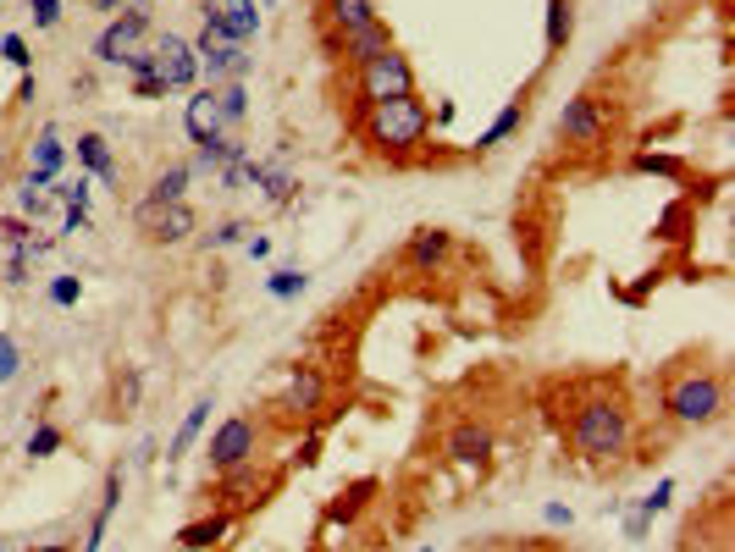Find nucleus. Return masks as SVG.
<instances>
[{
	"mask_svg": "<svg viewBox=\"0 0 735 552\" xmlns=\"http://www.w3.org/2000/svg\"><path fill=\"white\" fill-rule=\"evenodd\" d=\"M432 133V106L410 89V95H393L371 111H359V139L371 144V155L382 161H410Z\"/></svg>",
	"mask_w": 735,
	"mask_h": 552,
	"instance_id": "obj_1",
	"label": "nucleus"
},
{
	"mask_svg": "<svg viewBox=\"0 0 735 552\" xmlns=\"http://www.w3.org/2000/svg\"><path fill=\"white\" fill-rule=\"evenodd\" d=\"M630 436H636L630 409L614 403V398H586L575 409V420H570V447L586 464H619L630 453Z\"/></svg>",
	"mask_w": 735,
	"mask_h": 552,
	"instance_id": "obj_2",
	"label": "nucleus"
},
{
	"mask_svg": "<svg viewBox=\"0 0 735 552\" xmlns=\"http://www.w3.org/2000/svg\"><path fill=\"white\" fill-rule=\"evenodd\" d=\"M663 414H669L674 425H713V420L724 414V376H713V370H691V376L669 381V392H663Z\"/></svg>",
	"mask_w": 735,
	"mask_h": 552,
	"instance_id": "obj_3",
	"label": "nucleus"
},
{
	"mask_svg": "<svg viewBox=\"0 0 735 552\" xmlns=\"http://www.w3.org/2000/svg\"><path fill=\"white\" fill-rule=\"evenodd\" d=\"M410 89H415V67H410V56L399 45L371 56L365 67H354V106L359 111H371V106H382L393 95H410Z\"/></svg>",
	"mask_w": 735,
	"mask_h": 552,
	"instance_id": "obj_4",
	"label": "nucleus"
},
{
	"mask_svg": "<svg viewBox=\"0 0 735 552\" xmlns=\"http://www.w3.org/2000/svg\"><path fill=\"white\" fill-rule=\"evenodd\" d=\"M260 453V425L249 414H227L216 431H210V447H205V464L210 475H233V469H249Z\"/></svg>",
	"mask_w": 735,
	"mask_h": 552,
	"instance_id": "obj_5",
	"label": "nucleus"
},
{
	"mask_svg": "<svg viewBox=\"0 0 735 552\" xmlns=\"http://www.w3.org/2000/svg\"><path fill=\"white\" fill-rule=\"evenodd\" d=\"M150 73L161 78L166 95H188L199 84V51H194V40H183V34L150 40Z\"/></svg>",
	"mask_w": 735,
	"mask_h": 552,
	"instance_id": "obj_6",
	"label": "nucleus"
},
{
	"mask_svg": "<svg viewBox=\"0 0 735 552\" xmlns=\"http://www.w3.org/2000/svg\"><path fill=\"white\" fill-rule=\"evenodd\" d=\"M133 227H139L150 243L177 249V243H188V238L199 232V216H194L188 199H177V205H150V199H139V205H133Z\"/></svg>",
	"mask_w": 735,
	"mask_h": 552,
	"instance_id": "obj_7",
	"label": "nucleus"
},
{
	"mask_svg": "<svg viewBox=\"0 0 735 552\" xmlns=\"http://www.w3.org/2000/svg\"><path fill=\"white\" fill-rule=\"evenodd\" d=\"M144 40H150V12H117L95 40V62L100 67H128V56L144 51Z\"/></svg>",
	"mask_w": 735,
	"mask_h": 552,
	"instance_id": "obj_8",
	"label": "nucleus"
},
{
	"mask_svg": "<svg viewBox=\"0 0 735 552\" xmlns=\"http://www.w3.org/2000/svg\"><path fill=\"white\" fill-rule=\"evenodd\" d=\"M603 133H608V106H603L597 95H575V100L559 111V122H553V139H559V144H575V150L603 144Z\"/></svg>",
	"mask_w": 735,
	"mask_h": 552,
	"instance_id": "obj_9",
	"label": "nucleus"
},
{
	"mask_svg": "<svg viewBox=\"0 0 735 552\" xmlns=\"http://www.w3.org/2000/svg\"><path fill=\"white\" fill-rule=\"evenodd\" d=\"M321 403H326V376H321L315 365H293V370H288V387L271 398V409H277L282 420H315Z\"/></svg>",
	"mask_w": 735,
	"mask_h": 552,
	"instance_id": "obj_10",
	"label": "nucleus"
},
{
	"mask_svg": "<svg viewBox=\"0 0 735 552\" xmlns=\"http://www.w3.org/2000/svg\"><path fill=\"white\" fill-rule=\"evenodd\" d=\"M443 453H448L460 469L482 475V469L493 464V453H498V436H493V425H482V420H454L448 436H443Z\"/></svg>",
	"mask_w": 735,
	"mask_h": 552,
	"instance_id": "obj_11",
	"label": "nucleus"
},
{
	"mask_svg": "<svg viewBox=\"0 0 735 552\" xmlns=\"http://www.w3.org/2000/svg\"><path fill=\"white\" fill-rule=\"evenodd\" d=\"M199 23H216L233 45H249L260 34V7H255V0H205Z\"/></svg>",
	"mask_w": 735,
	"mask_h": 552,
	"instance_id": "obj_12",
	"label": "nucleus"
},
{
	"mask_svg": "<svg viewBox=\"0 0 735 552\" xmlns=\"http://www.w3.org/2000/svg\"><path fill=\"white\" fill-rule=\"evenodd\" d=\"M326 51H337L348 67H365L371 56L393 51V34H388V23L377 18V23H365V29H354V34H326Z\"/></svg>",
	"mask_w": 735,
	"mask_h": 552,
	"instance_id": "obj_13",
	"label": "nucleus"
},
{
	"mask_svg": "<svg viewBox=\"0 0 735 552\" xmlns=\"http://www.w3.org/2000/svg\"><path fill=\"white\" fill-rule=\"evenodd\" d=\"M183 128H188V139H194V144H205V139H221V133H227V122H221V95H216L210 84L188 89Z\"/></svg>",
	"mask_w": 735,
	"mask_h": 552,
	"instance_id": "obj_14",
	"label": "nucleus"
},
{
	"mask_svg": "<svg viewBox=\"0 0 735 552\" xmlns=\"http://www.w3.org/2000/svg\"><path fill=\"white\" fill-rule=\"evenodd\" d=\"M67 155H73V150H67L62 128H40V139L29 144V172H23V177H34V183L51 188V183L67 172Z\"/></svg>",
	"mask_w": 735,
	"mask_h": 552,
	"instance_id": "obj_15",
	"label": "nucleus"
},
{
	"mask_svg": "<svg viewBox=\"0 0 735 552\" xmlns=\"http://www.w3.org/2000/svg\"><path fill=\"white\" fill-rule=\"evenodd\" d=\"M249 67H255L249 45H216V51L199 56V78H205L210 89H221V84H244Z\"/></svg>",
	"mask_w": 735,
	"mask_h": 552,
	"instance_id": "obj_16",
	"label": "nucleus"
},
{
	"mask_svg": "<svg viewBox=\"0 0 735 552\" xmlns=\"http://www.w3.org/2000/svg\"><path fill=\"white\" fill-rule=\"evenodd\" d=\"M448 255H454V232L448 227H415L410 243H404V266L410 271H437V266H448Z\"/></svg>",
	"mask_w": 735,
	"mask_h": 552,
	"instance_id": "obj_17",
	"label": "nucleus"
},
{
	"mask_svg": "<svg viewBox=\"0 0 735 552\" xmlns=\"http://www.w3.org/2000/svg\"><path fill=\"white\" fill-rule=\"evenodd\" d=\"M122 486H128V469L111 464V469H106V486H100V508H95L89 535H84L78 552H100V546H106V530H111V519H117V508H122Z\"/></svg>",
	"mask_w": 735,
	"mask_h": 552,
	"instance_id": "obj_18",
	"label": "nucleus"
},
{
	"mask_svg": "<svg viewBox=\"0 0 735 552\" xmlns=\"http://www.w3.org/2000/svg\"><path fill=\"white\" fill-rule=\"evenodd\" d=\"M669 502H674V480L663 475L647 497H636V508L625 513V541H647V530H652V519L658 513H669Z\"/></svg>",
	"mask_w": 735,
	"mask_h": 552,
	"instance_id": "obj_19",
	"label": "nucleus"
},
{
	"mask_svg": "<svg viewBox=\"0 0 735 552\" xmlns=\"http://www.w3.org/2000/svg\"><path fill=\"white\" fill-rule=\"evenodd\" d=\"M78 155V172L95 177V183H117V155L106 144V133H78V144H67Z\"/></svg>",
	"mask_w": 735,
	"mask_h": 552,
	"instance_id": "obj_20",
	"label": "nucleus"
},
{
	"mask_svg": "<svg viewBox=\"0 0 735 552\" xmlns=\"http://www.w3.org/2000/svg\"><path fill=\"white\" fill-rule=\"evenodd\" d=\"M238 155H249V144L238 139V133H221V139H205V144H194V161H188V172L194 177H216L227 161H238Z\"/></svg>",
	"mask_w": 735,
	"mask_h": 552,
	"instance_id": "obj_21",
	"label": "nucleus"
},
{
	"mask_svg": "<svg viewBox=\"0 0 735 552\" xmlns=\"http://www.w3.org/2000/svg\"><path fill=\"white\" fill-rule=\"evenodd\" d=\"M210 409H216V398H210V392L188 403L183 425H177V431H172V442H166V464H177L183 453H194V442H199V436H205V425H210Z\"/></svg>",
	"mask_w": 735,
	"mask_h": 552,
	"instance_id": "obj_22",
	"label": "nucleus"
},
{
	"mask_svg": "<svg viewBox=\"0 0 735 552\" xmlns=\"http://www.w3.org/2000/svg\"><path fill=\"white\" fill-rule=\"evenodd\" d=\"M321 12H326V34H354L382 18L377 0H321Z\"/></svg>",
	"mask_w": 735,
	"mask_h": 552,
	"instance_id": "obj_23",
	"label": "nucleus"
},
{
	"mask_svg": "<svg viewBox=\"0 0 735 552\" xmlns=\"http://www.w3.org/2000/svg\"><path fill=\"white\" fill-rule=\"evenodd\" d=\"M260 194H266V205H288L299 194V172L288 166V150H277L271 161H260Z\"/></svg>",
	"mask_w": 735,
	"mask_h": 552,
	"instance_id": "obj_24",
	"label": "nucleus"
},
{
	"mask_svg": "<svg viewBox=\"0 0 735 552\" xmlns=\"http://www.w3.org/2000/svg\"><path fill=\"white\" fill-rule=\"evenodd\" d=\"M520 128H526V95H515V100H509V106L487 122V133L476 139V155H493V150H498V144H509Z\"/></svg>",
	"mask_w": 735,
	"mask_h": 552,
	"instance_id": "obj_25",
	"label": "nucleus"
},
{
	"mask_svg": "<svg viewBox=\"0 0 735 552\" xmlns=\"http://www.w3.org/2000/svg\"><path fill=\"white\" fill-rule=\"evenodd\" d=\"M227 530H233V513H227V508H216V513H205V519L183 524V530H177V546H183V552H210Z\"/></svg>",
	"mask_w": 735,
	"mask_h": 552,
	"instance_id": "obj_26",
	"label": "nucleus"
},
{
	"mask_svg": "<svg viewBox=\"0 0 735 552\" xmlns=\"http://www.w3.org/2000/svg\"><path fill=\"white\" fill-rule=\"evenodd\" d=\"M188 183H194V172H188V161H172V166H161L155 172V183H150V205H177L183 194H188Z\"/></svg>",
	"mask_w": 735,
	"mask_h": 552,
	"instance_id": "obj_27",
	"label": "nucleus"
},
{
	"mask_svg": "<svg viewBox=\"0 0 735 552\" xmlns=\"http://www.w3.org/2000/svg\"><path fill=\"white\" fill-rule=\"evenodd\" d=\"M542 40H548L553 56L570 51V40H575V0H548V29H542Z\"/></svg>",
	"mask_w": 735,
	"mask_h": 552,
	"instance_id": "obj_28",
	"label": "nucleus"
},
{
	"mask_svg": "<svg viewBox=\"0 0 735 552\" xmlns=\"http://www.w3.org/2000/svg\"><path fill=\"white\" fill-rule=\"evenodd\" d=\"M216 183H221V194H255L260 188V161L255 155H238V161H227L216 172Z\"/></svg>",
	"mask_w": 735,
	"mask_h": 552,
	"instance_id": "obj_29",
	"label": "nucleus"
},
{
	"mask_svg": "<svg viewBox=\"0 0 735 552\" xmlns=\"http://www.w3.org/2000/svg\"><path fill=\"white\" fill-rule=\"evenodd\" d=\"M62 447H67V431L51 425V420H40V425L29 431V442H23V458H29V464H45V458H56Z\"/></svg>",
	"mask_w": 735,
	"mask_h": 552,
	"instance_id": "obj_30",
	"label": "nucleus"
},
{
	"mask_svg": "<svg viewBox=\"0 0 735 552\" xmlns=\"http://www.w3.org/2000/svg\"><path fill=\"white\" fill-rule=\"evenodd\" d=\"M51 199H56L62 210H89V199H95V177H84V172L67 177V172H62V177L51 183Z\"/></svg>",
	"mask_w": 735,
	"mask_h": 552,
	"instance_id": "obj_31",
	"label": "nucleus"
},
{
	"mask_svg": "<svg viewBox=\"0 0 735 552\" xmlns=\"http://www.w3.org/2000/svg\"><path fill=\"white\" fill-rule=\"evenodd\" d=\"M249 232H255L249 221H238V216H227V221H216L210 232H199V249H205V255H221V249H233V243H244Z\"/></svg>",
	"mask_w": 735,
	"mask_h": 552,
	"instance_id": "obj_32",
	"label": "nucleus"
},
{
	"mask_svg": "<svg viewBox=\"0 0 735 552\" xmlns=\"http://www.w3.org/2000/svg\"><path fill=\"white\" fill-rule=\"evenodd\" d=\"M266 293L282 299V304H288V299H304V293H310V271H299V266H277V271L266 277Z\"/></svg>",
	"mask_w": 735,
	"mask_h": 552,
	"instance_id": "obj_33",
	"label": "nucleus"
},
{
	"mask_svg": "<svg viewBox=\"0 0 735 552\" xmlns=\"http://www.w3.org/2000/svg\"><path fill=\"white\" fill-rule=\"evenodd\" d=\"M216 95H221V122H227V133H238L244 117H249V89H244V84H221Z\"/></svg>",
	"mask_w": 735,
	"mask_h": 552,
	"instance_id": "obj_34",
	"label": "nucleus"
},
{
	"mask_svg": "<svg viewBox=\"0 0 735 552\" xmlns=\"http://www.w3.org/2000/svg\"><path fill=\"white\" fill-rule=\"evenodd\" d=\"M51 205H56V199H51V188H45V183H34V177H23V188H18V216H23V221H40Z\"/></svg>",
	"mask_w": 735,
	"mask_h": 552,
	"instance_id": "obj_35",
	"label": "nucleus"
},
{
	"mask_svg": "<svg viewBox=\"0 0 735 552\" xmlns=\"http://www.w3.org/2000/svg\"><path fill=\"white\" fill-rule=\"evenodd\" d=\"M45 299H51V310H78V299H84V277H78V271H62V277H51Z\"/></svg>",
	"mask_w": 735,
	"mask_h": 552,
	"instance_id": "obj_36",
	"label": "nucleus"
},
{
	"mask_svg": "<svg viewBox=\"0 0 735 552\" xmlns=\"http://www.w3.org/2000/svg\"><path fill=\"white\" fill-rule=\"evenodd\" d=\"M0 62L18 67V73H34V51H29V40H23V34H0Z\"/></svg>",
	"mask_w": 735,
	"mask_h": 552,
	"instance_id": "obj_37",
	"label": "nucleus"
},
{
	"mask_svg": "<svg viewBox=\"0 0 735 552\" xmlns=\"http://www.w3.org/2000/svg\"><path fill=\"white\" fill-rule=\"evenodd\" d=\"M23 365H29V359H23L18 337H12V332H0V387L18 381V376H23Z\"/></svg>",
	"mask_w": 735,
	"mask_h": 552,
	"instance_id": "obj_38",
	"label": "nucleus"
},
{
	"mask_svg": "<svg viewBox=\"0 0 735 552\" xmlns=\"http://www.w3.org/2000/svg\"><path fill=\"white\" fill-rule=\"evenodd\" d=\"M29 18H34V29H40V34L62 29V0H29Z\"/></svg>",
	"mask_w": 735,
	"mask_h": 552,
	"instance_id": "obj_39",
	"label": "nucleus"
},
{
	"mask_svg": "<svg viewBox=\"0 0 735 552\" xmlns=\"http://www.w3.org/2000/svg\"><path fill=\"white\" fill-rule=\"evenodd\" d=\"M29 232H34V221H23V216H0V243H7V249H18Z\"/></svg>",
	"mask_w": 735,
	"mask_h": 552,
	"instance_id": "obj_40",
	"label": "nucleus"
},
{
	"mask_svg": "<svg viewBox=\"0 0 735 552\" xmlns=\"http://www.w3.org/2000/svg\"><path fill=\"white\" fill-rule=\"evenodd\" d=\"M84 232H95L89 210H62V232L56 238H84Z\"/></svg>",
	"mask_w": 735,
	"mask_h": 552,
	"instance_id": "obj_41",
	"label": "nucleus"
},
{
	"mask_svg": "<svg viewBox=\"0 0 735 552\" xmlns=\"http://www.w3.org/2000/svg\"><path fill=\"white\" fill-rule=\"evenodd\" d=\"M542 519H548L553 530H570V524H575V508H570V502H542Z\"/></svg>",
	"mask_w": 735,
	"mask_h": 552,
	"instance_id": "obj_42",
	"label": "nucleus"
},
{
	"mask_svg": "<svg viewBox=\"0 0 735 552\" xmlns=\"http://www.w3.org/2000/svg\"><path fill=\"white\" fill-rule=\"evenodd\" d=\"M133 95H139V100H166V89H161L155 73H139V78H133Z\"/></svg>",
	"mask_w": 735,
	"mask_h": 552,
	"instance_id": "obj_43",
	"label": "nucleus"
},
{
	"mask_svg": "<svg viewBox=\"0 0 735 552\" xmlns=\"http://www.w3.org/2000/svg\"><path fill=\"white\" fill-rule=\"evenodd\" d=\"M636 172H680V161H669V155H636Z\"/></svg>",
	"mask_w": 735,
	"mask_h": 552,
	"instance_id": "obj_44",
	"label": "nucleus"
},
{
	"mask_svg": "<svg viewBox=\"0 0 735 552\" xmlns=\"http://www.w3.org/2000/svg\"><path fill=\"white\" fill-rule=\"evenodd\" d=\"M315 464H321V431H310L299 447V469H315Z\"/></svg>",
	"mask_w": 735,
	"mask_h": 552,
	"instance_id": "obj_45",
	"label": "nucleus"
},
{
	"mask_svg": "<svg viewBox=\"0 0 735 552\" xmlns=\"http://www.w3.org/2000/svg\"><path fill=\"white\" fill-rule=\"evenodd\" d=\"M244 255H249V260H271V238H266V232H249V238H244Z\"/></svg>",
	"mask_w": 735,
	"mask_h": 552,
	"instance_id": "obj_46",
	"label": "nucleus"
},
{
	"mask_svg": "<svg viewBox=\"0 0 735 552\" xmlns=\"http://www.w3.org/2000/svg\"><path fill=\"white\" fill-rule=\"evenodd\" d=\"M34 100H40V78L23 73V84H18V106H34Z\"/></svg>",
	"mask_w": 735,
	"mask_h": 552,
	"instance_id": "obj_47",
	"label": "nucleus"
},
{
	"mask_svg": "<svg viewBox=\"0 0 735 552\" xmlns=\"http://www.w3.org/2000/svg\"><path fill=\"white\" fill-rule=\"evenodd\" d=\"M29 552H73L67 541H40V546H29Z\"/></svg>",
	"mask_w": 735,
	"mask_h": 552,
	"instance_id": "obj_48",
	"label": "nucleus"
},
{
	"mask_svg": "<svg viewBox=\"0 0 735 552\" xmlns=\"http://www.w3.org/2000/svg\"><path fill=\"white\" fill-rule=\"evenodd\" d=\"M89 7H100V12H122L128 0H89Z\"/></svg>",
	"mask_w": 735,
	"mask_h": 552,
	"instance_id": "obj_49",
	"label": "nucleus"
},
{
	"mask_svg": "<svg viewBox=\"0 0 735 552\" xmlns=\"http://www.w3.org/2000/svg\"><path fill=\"white\" fill-rule=\"evenodd\" d=\"M122 12H150V0H128V7Z\"/></svg>",
	"mask_w": 735,
	"mask_h": 552,
	"instance_id": "obj_50",
	"label": "nucleus"
},
{
	"mask_svg": "<svg viewBox=\"0 0 735 552\" xmlns=\"http://www.w3.org/2000/svg\"><path fill=\"white\" fill-rule=\"evenodd\" d=\"M415 552H437V546H432V541H426V546H415Z\"/></svg>",
	"mask_w": 735,
	"mask_h": 552,
	"instance_id": "obj_51",
	"label": "nucleus"
},
{
	"mask_svg": "<svg viewBox=\"0 0 735 552\" xmlns=\"http://www.w3.org/2000/svg\"><path fill=\"white\" fill-rule=\"evenodd\" d=\"M0 552H7V541H0Z\"/></svg>",
	"mask_w": 735,
	"mask_h": 552,
	"instance_id": "obj_52",
	"label": "nucleus"
},
{
	"mask_svg": "<svg viewBox=\"0 0 735 552\" xmlns=\"http://www.w3.org/2000/svg\"><path fill=\"white\" fill-rule=\"evenodd\" d=\"M718 7H729V0H718Z\"/></svg>",
	"mask_w": 735,
	"mask_h": 552,
	"instance_id": "obj_53",
	"label": "nucleus"
}]
</instances>
